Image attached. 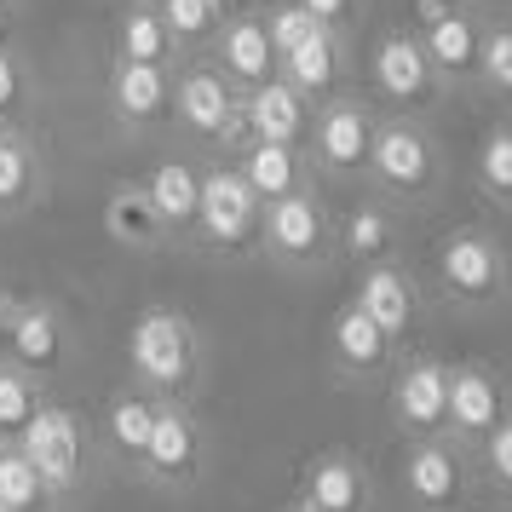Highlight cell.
<instances>
[{
	"label": "cell",
	"mask_w": 512,
	"mask_h": 512,
	"mask_svg": "<svg viewBox=\"0 0 512 512\" xmlns=\"http://www.w3.org/2000/svg\"><path fill=\"white\" fill-rule=\"evenodd\" d=\"M167 127L190 139L196 150H208L213 162H231L242 133V93L225 75L213 70L208 58H185L173 70V104H167Z\"/></svg>",
	"instance_id": "cell-4"
},
{
	"label": "cell",
	"mask_w": 512,
	"mask_h": 512,
	"mask_svg": "<svg viewBox=\"0 0 512 512\" xmlns=\"http://www.w3.org/2000/svg\"><path fill=\"white\" fill-rule=\"evenodd\" d=\"M52 173L35 133H0V225H18L47 202Z\"/></svg>",
	"instance_id": "cell-25"
},
{
	"label": "cell",
	"mask_w": 512,
	"mask_h": 512,
	"mask_svg": "<svg viewBox=\"0 0 512 512\" xmlns=\"http://www.w3.org/2000/svg\"><path fill=\"white\" fill-rule=\"evenodd\" d=\"M110 58L116 64H156V70H179L185 58L167 35L156 0H121L116 29H110Z\"/></svg>",
	"instance_id": "cell-27"
},
{
	"label": "cell",
	"mask_w": 512,
	"mask_h": 512,
	"mask_svg": "<svg viewBox=\"0 0 512 512\" xmlns=\"http://www.w3.org/2000/svg\"><path fill=\"white\" fill-rule=\"evenodd\" d=\"M0 507L6 512H64L52 501L47 478L29 466V455L18 443H0Z\"/></svg>",
	"instance_id": "cell-32"
},
{
	"label": "cell",
	"mask_w": 512,
	"mask_h": 512,
	"mask_svg": "<svg viewBox=\"0 0 512 512\" xmlns=\"http://www.w3.org/2000/svg\"><path fill=\"white\" fill-rule=\"evenodd\" d=\"M259 12H271V6H294V0H254Z\"/></svg>",
	"instance_id": "cell-41"
},
{
	"label": "cell",
	"mask_w": 512,
	"mask_h": 512,
	"mask_svg": "<svg viewBox=\"0 0 512 512\" xmlns=\"http://www.w3.org/2000/svg\"><path fill=\"white\" fill-rule=\"evenodd\" d=\"M374 121H380V110L363 93H340V98H328V104L311 110V127H305L300 150H305V162H311V179L317 185L323 179H334V185H363Z\"/></svg>",
	"instance_id": "cell-7"
},
{
	"label": "cell",
	"mask_w": 512,
	"mask_h": 512,
	"mask_svg": "<svg viewBox=\"0 0 512 512\" xmlns=\"http://www.w3.org/2000/svg\"><path fill=\"white\" fill-rule=\"evenodd\" d=\"M386 259H403V213L386 208L380 196H363L334 219V265H346L357 277Z\"/></svg>",
	"instance_id": "cell-22"
},
{
	"label": "cell",
	"mask_w": 512,
	"mask_h": 512,
	"mask_svg": "<svg viewBox=\"0 0 512 512\" xmlns=\"http://www.w3.org/2000/svg\"><path fill=\"white\" fill-rule=\"evenodd\" d=\"M484 24H489V18H478L472 6L455 0L449 12H438V18H426V24L415 29L420 47H426V58H432V70H438V81H443V93H466V87H472Z\"/></svg>",
	"instance_id": "cell-23"
},
{
	"label": "cell",
	"mask_w": 512,
	"mask_h": 512,
	"mask_svg": "<svg viewBox=\"0 0 512 512\" xmlns=\"http://www.w3.org/2000/svg\"><path fill=\"white\" fill-rule=\"evenodd\" d=\"M288 501L300 512H374L380 507V489H374V472L357 449L328 443L317 455H305Z\"/></svg>",
	"instance_id": "cell-15"
},
{
	"label": "cell",
	"mask_w": 512,
	"mask_h": 512,
	"mask_svg": "<svg viewBox=\"0 0 512 512\" xmlns=\"http://www.w3.org/2000/svg\"><path fill=\"white\" fill-rule=\"evenodd\" d=\"M150 426H156V397H144L139 386H116L104 397V415L93 426L98 466L116 478H139L144 449H150Z\"/></svg>",
	"instance_id": "cell-20"
},
{
	"label": "cell",
	"mask_w": 512,
	"mask_h": 512,
	"mask_svg": "<svg viewBox=\"0 0 512 512\" xmlns=\"http://www.w3.org/2000/svg\"><path fill=\"white\" fill-rule=\"evenodd\" d=\"M18 449L29 455V466L47 478L52 501L70 512L81 507V495L98 484V443H93V426L81 420V409L70 403H47L41 415L29 420V432L18 438Z\"/></svg>",
	"instance_id": "cell-5"
},
{
	"label": "cell",
	"mask_w": 512,
	"mask_h": 512,
	"mask_svg": "<svg viewBox=\"0 0 512 512\" xmlns=\"http://www.w3.org/2000/svg\"><path fill=\"white\" fill-rule=\"evenodd\" d=\"M472 93L512 104V24H484L478 70H472Z\"/></svg>",
	"instance_id": "cell-34"
},
{
	"label": "cell",
	"mask_w": 512,
	"mask_h": 512,
	"mask_svg": "<svg viewBox=\"0 0 512 512\" xmlns=\"http://www.w3.org/2000/svg\"><path fill=\"white\" fill-rule=\"evenodd\" d=\"M305 127H311V104H305L288 81H265L242 98V133L248 139H271V144H305Z\"/></svg>",
	"instance_id": "cell-28"
},
{
	"label": "cell",
	"mask_w": 512,
	"mask_h": 512,
	"mask_svg": "<svg viewBox=\"0 0 512 512\" xmlns=\"http://www.w3.org/2000/svg\"><path fill=\"white\" fill-rule=\"evenodd\" d=\"M0 133H6V127H0Z\"/></svg>",
	"instance_id": "cell-44"
},
{
	"label": "cell",
	"mask_w": 512,
	"mask_h": 512,
	"mask_svg": "<svg viewBox=\"0 0 512 512\" xmlns=\"http://www.w3.org/2000/svg\"><path fill=\"white\" fill-rule=\"evenodd\" d=\"M121 357H127V386H139L156 403H196V392L208 386V334L185 305L156 300L133 311Z\"/></svg>",
	"instance_id": "cell-1"
},
{
	"label": "cell",
	"mask_w": 512,
	"mask_h": 512,
	"mask_svg": "<svg viewBox=\"0 0 512 512\" xmlns=\"http://www.w3.org/2000/svg\"><path fill=\"white\" fill-rule=\"evenodd\" d=\"M443 173H449V156H443V139L432 133V121H420V116L374 121L369 173H363L369 196H380L397 213L432 208L443 196Z\"/></svg>",
	"instance_id": "cell-3"
},
{
	"label": "cell",
	"mask_w": 512,
	"mask_h": 512,
	"mask_svg": "<svg viewBox=\"0 0 512 512\" xmlns=\"http://www.w3.org/2000/svg\"><path fill=\"white\" fill-rule=\"evenodd\" d=\"M277 75L317 110V104H328V98L351 93V41H340V35L323 29L317 41H305L300 52H288Z\"/></svg>",
	"instance_id": "cell-26"
},
{
	"label": "cell",
	"mask_w": 512,
	"mask_h": 512,
	"mask_svg": "<svg viewBox=\"0 0 512 512\" xmlns=\"http://www.w3.org/2000/svg\"><path fill=\"white\" fill-rule=\"evenodd\" d=\"M363 317H369L386 340H409L420 328V317H426V282L403 265V259H386V265H369V271H357V282H351L346 294Z\"/></svg>",
	"instance_id": "cell-18"
},
{
	"label": "cell",
	"mask_w": 512,
	"mask_h": 512,
	"mask_svg": "<svg viewBox=\"0 0 512 512\" xmlns=\"http://www.w3.org/2000/svg\"><path fill=\"white\" fill-rule=\"evenodd\" d=\"M208 420L196 403H156V426H150V449H144L139 484H156L167 495L196 489L208 472Z\"/></svg>",
	"instance_id": "cell-12"
},
{
	"label": "cell",
	"mask_w": 512,
	"mask_h": 512,
	"mask_svg": "<svg viewBox=\"0 0 512 512\" xmlns=\"http://www.w3.org/2000/svg\"><path fill=\"white\" fill-rule=\"evenodd\" d=\"M167 104H173V70L156 64H104V116L116 121L121 139L167 133Z\"/></svg>",
	"instance_id": "cell-17"
},
{
	"label": "cell",
	"mask_w": 512,
	"mask_h": 512,
	"mask_svg": "<svg viewBox=\"0 0 512 512\" xmlns=\"http://www.w3.org/2000/svg\"><path fill=\"white\" fill-rule=\"evenodd\" d=\"M213 70L231 81L236 93L248 98L254 87H265V81H277L282 58L277 47H271V35H265V12L259 6H242V12H231L225 24H219V35H213V47L202 52Z\"/></svg>",
	"instance_id": "cell-19"
},
{
	"label": "cell",
	"mask_w": 512,
	"mask_h": 512,
	"mask_svg": "<svg viewBox=\"0 0 512 512\" xmlns=\"http://www.w3.org/2000/svg\"><path fill=\"white\" fill-rule=\"evenodd\" d=\"M52 403L47 380L41 374L18 369L12 357H0V443H18L29 432V420Z\"/></svg>",
	"instance_id": "cell-31"
},
{
	"label": "cell",
	"mask_w": 512,
	"mask_h": 512,
	"mask_svg": "<svg viewBox=\"0 0 512 512\" xmlns=\"http://www.w3.org/2000/svg\"><path fill=\"white\" fill-rule=\"evenodd\" d=\"M472 466H478V489H489V495H501V501H512V415L489 432L478 449H472Z\"/></svg>",
	"instance_id": "cell-35"
},
{
	"label": "cell",
	"mask_w": 512,
	"mask_h": 512,
	"mask_svg": "<svg viewBox=\"0 0 512 512\" xmlns=\"http://www.w3.org/2000/svg\"><path fill=\"white\" fill-rule=\"evenodd\" d=\"M265 265H277L288 277H317L334 271V208L323 202V190L305 185L294 196H282L259 213V248Z\"/></svg>",
	"instance_id": "cell-6"
},
{
	"label": "cell",
	"mask_w": 512,
	"mask_h": 512,
	"mask_svg": "<svg viewBox=\"0 0 512 512\" xmlns=\"http://www.w3.org/2000/svg\"><path fill=\"white\" fill-rule=\"evenodd\" d=\"M242 6H254V0H213V12H219V18H231V12H242Z\"/></svg>",
	"instance_id": "cell-40"
},
{
	"label": "cell",
	"mask_w": 512,
	"mask_h": 512,
	"mask_svg": "<svg viewBox=\"0 0 512 512\" xmlns=\"http://www.w3.org/2000/svg\"><path fill=\"white\" fill-rule=\"evenodd\" d=\"M0 512H6V507H0Z\"/></svg>",
	"instance_id": "cell-45"
},
{
	"label": "cell",
	"mask_w": 512,
	"mask_h": 512,
	"mask_svg": "<svg viewBox=\"0 0 512 512\" xmlns=\"http://www.w3.org/2000/svg\"><path fill=\"white\" fill-rule=\"evenodd\" d=\"M386 420L403 438H443L449 415V357L438 351H403L386 374Z\"/></svg>",
	"instance_id": "cell-13"
},
{
	"label": "cell",
	"mask_w": 512,
	"mask_h": 512,
	"mask_svg": "<svg viewBox=\"0 0 512 512\" xmlns=\"http://www.w3.org/2000/svg\"><path fill=\"white\" fill-rule=\"evenodd\" d=\"M156 12H162L167 35H173V47L179 58H202L213 47V35H219V12H213V0H156Z\"/></svg>",
	"instance_id": "cell-33"
},
{
	"label": "cell",
	"mask_w": 512,
	"mask_h": 512,
	"mask_svg": "<svg viewBox=\"0 0 512 512\" xmlns=\"http://www.w3.org/2000/svg\"><path fill=\"white\" fill-rule=\"evenodd\" d=\"M461 6H472L478 18H484V12H512V0H461Z\"/></svg>",
	"instance_id": "cell-39"
},
{
	"label": "cell",
	"mask_w": 512,
	"mask_h": 512,
	"mask_svg": "<svg viewBox=\"0 0 512 512\" xmlns=\"http://www.w3.org/2000/svg\"><path fill=\"white\" fill-rule=\"evenodd\" d=\"M369 81H374V104H380V116H420L432 121L443 98V81L432 70V58L420 47V35L409 24H386L380 29V41L369 52Z\"/></svg>",
	"instance_id": "cell-9"
},
{
	"label": "cell",
	"mask_w": 512,
	"mask_h": 512,
	"mask_svg": "<svg viewBox=\"0 0 512 512\" xmlns=\"http://www.w3.org/2000/svg\"><path fill=\"white\" fill-rule=\"evenodd\" d=\"M323 357H328V380H334V386H346V392H380L386 374H392V363L403 357V346L386 340L351 300H340L334 317H328Z\"/></svg>",
	"instance_id": "cell-14"
},
{
	"label": "cell",
	"mask_w": 512,
	"mask_h": 512,
	"mask_svg": "<svg viewBox=\"0 0 512 512\" xmlns=\"http://www.w3.org/2000/svg\"><path fill=\"white\" fill-rule=\"evenodd\" d=\"M484 512H512V507H484Z\"/></svg>",
	"instance_id": "cell-43"
},
{
	"label": "cell",
	"mask_w": 512,
	"mask_h": 512,
	"mask_svg": "<svg viewBox=\"0 0 512 512\" xmlns=\"http://www.w3.org/2000/svg\"><path fill=\"white\" fill-rule=\"evenodd\" d=\"M35 116H41V75L18 47H0V127L35 133Z\"/></svg>",
	"instance_id": "cell-30"
},
{
	"label": "cell",
	"mask_w": 512,
	"mask_h": 512,
	"mask_svg": "<svg viewBox=\"0 0 512 512\" xmlns=\"http://www.w3.org/2000/svg\"><path fill=\"white\" fill-rule=\"evenodd\" d=\"M472 190H478L495 213L512 219V110L489 121V133L478 139V150H472Z\"/></svg>",
	"instance_id": "cell-29"
},
{
	"label": "cell",
	"mask_w": 512,
	"mask_h": 512,
	"mask_svg": "<svg viewBox=\"0 0 512 512\" xmlns=\"http://www.w3.org/2000/svg\"><path fill=\"white\" fill-rule=\"evenodd\" d=\"M231 173H236L248 190H254L259 208H271V202H282V196H294V190L317 185L300 144H271V139H242V144H236Z\"/></svg>",
	"instance_id": "cell-24"
},
{
	"label": "cell",
	"mask_w": 512,
	"mask_h": 512,
	"mask_svg": "<svg viewBox=\"0 0 512 512\" xmlns=\"http://www.w3.org/2000/svg\"><path fill=\"white\" fill-rule=\"evenodd\" d=\"M0 346H6L0 357H12L18 369L52 380L75 357V323L47 294H6L0 288Z\"/></svg>",
	"instance_id": "cell-10"
},
{
	"label": "cell",
	"mask_w": 512,
	"mask_h": 512,
	"mask_svg": "<svg viewBox=\"0 0 512 512\" xmlns=\"http://www.w3.org/2000/svg\"><path fill=\"white\" fill-rule=\"evenodd\" d=\"M300 6L328 29V35H340V41H357V29L369 18V0H300Z\"/></svg>",
	"instance_id": "cell-37"
},
{
	"label": "cell",
	"mask_w": 512,
	"mask_h": 512,
	"mask_svg": "<svg viewBox=\"0 0 512 512\" xmlns=\"http://www.w3.org/2000/svg\"><path fill=\"white\" fill-rule=\"evenodd\" d=\"M265 35H271L277 58H288V52H300L305 41H317V35H323V24H317L300 0H294V6H271V12H265Z\"/></svg>",
	"instance_id": "cell-36"
},
{
	"label": "cell",
	"mask_w": 512,
	"mask_h": 512,
	"mask_svg": "<svg viewBox=\"0 0 512 512\" xmlns=\"http://www.w3.org/2000/svg\"><path fill=\"white\" fill-rule=\"evenodd\" d=\"M139 196L150 208V225L162 236V248H190V231H196V196H202V162H185V156H162L139 179Z\"/></svg>",
	"instance_id": "cell-21"
},
{
	"label": "cell",
	"mask_w": 512,
	"mask_h": 512,
	"mask_svg": "<svg viewBox=\"0 0 512 512\" xmlns=\"http://www.w3.org/2000/svg\"><path fill=\"white\" fill-rule=\"evenodd\" d=\"M507 415H512V386L495 363H484V357L449 363V415H443V438H455L461 449H478Z\"/></svg>",
	"instance_id": "cell-16"
},
{
	"label": "cell",
	"mask_w": 512,
	"mask_h": 512,
	"mask_svg": "<svg viewBox=\"0 0 512 512\" xmlns=\"http://www.w3.org/2000/svg\"><path fill=\"white\" fill-rule=\"evenodd\" d=\"M277 512H300V507H294V501H282V507H277Z\"/></svg>",
	"instance_id": "cell-42"
},
{
	"label": "cell",
	"mask_w": 512,
	"mask_h": 512,
	"mask_svg": "<svg viewBox=\"0 0 512 512\" xmlns=\"http://www.w3.org/2000/svg\"><path fill=\"white\" fill-rule=\"evenodd\" d=\"M24 18V0H0V47H12V29Z\"/></svg>",
	"instance_id": "cell-38"
},
{
	"label": "cell",
	"mask_w": 512,
	"mask_h": 512,
	"mask_svg": "<svg viewBox=\"0 0 512 512\" xmlns=\"http://www.w3.org/2000/svg\"><path fill=\"white\" fill-rule=\"evenodd\" d=\"M259 202L231 173V162H202V196H196V231L190 254L202 259H248L259 248Z\"/></svg>",
	"instance_id": "cell-8"
},
{
	"label": "cell",
	"mask_w": 512,
	"mask_h": 512,
	"mask_svg": "<svg viewBox=\"0 0 512 512\" xmlns=\"http://www.w3.org/2000/svg\"><path fill=\"white\" fill-rule=\"evenodd\" d=\"M397 495L415 512H466V501L478 495L472 449L455 438H409L397 461Z\"/></svg>",
	"instance_id": "cell-11"
},
{
	"label": "cell",
	"mask_w": 512,
	"mask_h": 512,
	"mask_svg": "<svg viewBox=\"0 0 512 512\" xmlns=\"http://www.w3.org/2000/svg\"><path fill=\"white\" fill-rule=\"evenodd\" d=\"M426 282L449 311L461 317H495L512 300V254L489 225H449L432 242Z\"/></svg>",
	"instance_id": "cell-2"
}]
</instances>
